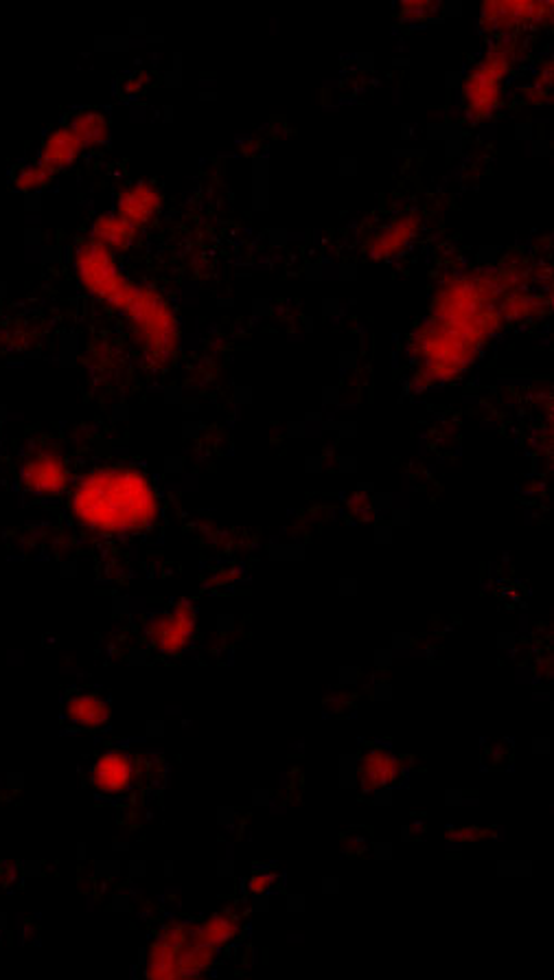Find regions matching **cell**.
<instances>
[{"mask_svg":"<svg viewBox=\"0 0 554 980\" xmlns=\"http://www.w3.org/2000/svg\"><path fill=\"white\" fill-rule=\"evenodd\" d=\"M132 764L124 752L103 754L92 768V786L103 794H119L130 788Z\"/></svg>","mask_w":554,"mask_h":980,"instance_id":"cell-10","label":"cell"},{"mask_svg":"<svg viewBox=\"0 0 554 980\" xmlns=\"http://www.w3.org/2000/svg\"><path fill=\"white\" fill-rule=\"evenodd\" d=\"M195 625H197L195 610L189 603H180L154 619L150 636L154 647L160 649L163 653H178L191 642Z\"/></svg>","mask_w":554,"mask_h":980,"instance_id":"cell-6","label":"cell"},{"mask_svg":"<svg viewBox=\"0 0 554 980\" xmlns=\"http://www.w3.org/2000/svg\"><path fill=\"white\" fill-rule=\"evenodd\" d=\"M75 518L99 533H134L150 526L158 498L150 479L132 468H103L75 487Z\"/></svg>","mask_w":554,"mask_h":980,"instance_id":"cell-3","label":"cell"},{"mask_svg":"<svg viewBox=\"0 0 554 980\" xmlns=\"http://www.w3.org/2000/svg\"><path fill=\"white\" fill-rule=\"evenodd\" d=\"M508 301L521 296H508L500 270L465 272L442 283L416 334L418 371L438 382L463 373L498 332L502 318L515 311Z\"/></svg>","mask_w":554,"mask_h":980,"instance_id":"cell-1","label":"cell"},{"mask_svg":"<svg viewBox=\"0 0 554 980\" xmlns=\"http://www.w3.org/2000/svg\"><path fill=\"white\" fill-rule=\"evenodd\" d=\"M23 483L31 494L60 496L68 487L66 461L55 450H38L23 466Z\"/></svg>","mask_w":554,"mask_h":980,"instance_id":"cell-5","label":"cell"},{"mask_svg":"<svg viewBox=\"0 0 554 980\" xmlns=\"http://www.w3.org/2000/svg\"><path fill=\"white\" fill-rule=\"evenodd\" d=\"M139 229H134L130 222H126L119 213H105L92 227V238L96 244L105 246L109 253L126 251L137 240Z\"/></svg>","mask_w":554,"mask_h":980,"instance_id":"cell-12","label":"cell"},{"mask_svg":"<svg viewBox=\"0 0 554 980\" xmlns=\"http://www.w3.org/2000/svg\"><path fill=\"white\" fill-rule=\"evenodd\" d=\"M83 150H88V143L83 141L75 124L68 122L44 139V145L40 150V163L57 174L60 169L75 163L83 154Z\"/></svg>","mask_w":554,"mask_h":980,"instance_id":"cell-7","label":"cell"},{"mask_svg":"<svg viewBox=\"0 0 554 980\" xmlns=\"http://www.w3.org/2000/svg\"><path fill=\"white\" fill-rule=\"evenodd\" d=\"M66 715L70 717L73 724L92 730V728H101L109 722V707L103 698H99L94 693L77 691L66 702Z\"/></svg>","mask_w":554,"mask_h":980,"instance_id":"cell-13","label":"cell"},{"mask_svg":"<svg viewBox=\"0 0 554 980\" xmlns=\"http://www.w3.org/2000/svg\"><path fill=\"white\" fill-rule=\"evenodd\" d=\"M511 55L506 49H495L485 55V60L465 79L463 99L467 111L474 117H487L500 105L502 81L508 75Z\"/></svg>","mask_w":554,"mask_h":980,"instance_id":"cell-4","label":"cell"},{"mask_svg":"<svg viewBox=\"0 0 554 980\" xmlns=\"http://www.w3.org/2000/svg\"><path fill=\"white\" fill-rule=\"evenodd\" d=\"M75 268L88 292L128 314L134 334L152 360L165 362L176 354L180 339L176 311L158 292L132 283L115 262V253L88 240L77 251Z\"/></svg>","mask_w":554,"mask_h":980,"instance_id":"cell-2","label":"cell"},{"mask_svg":"<svg viewBox=\"0 0 554 980\" xmlns=\"http://www.w3.org/2000/svg\"><path fill=\"white\" fill-rule=\"evenodd\" d=\"M75 124V128L79 130V135L83 137V141L88 143V148L94 145H103L109 139V126L107 119L96 115V113H79L70 119Z\"/></svg>","mask_w":554,"mask_h":980,"instance_id":"cell-14","label":"cell"},{"mask_svg":"<svg viewBox=\"0 0 554 980\" xmlns=\"http://www.w3.org/2000/svg\"><path fill=\"white\" fill-rule=\"evenodd\" d=\"M53 178H55V171H51L47 165H42L38 161V163L16 169L14 184L23 191H34V189H44Z\"/></svg>","mask_w":554,"mask_h":980,"instance_id":"cell-15","label":"cell"},{"mask_svg":"<svg viewBox=\"0 0 554 980\" xmlns=\"http://www.w3.org/2000/svg\"><path fill=\"white\" fill-rule=\"evenodd\" d=\"M158 211H160V193L156 187L147 182H137L128 187L117 204V213L134 229L145 227Z\"/></svg>","mask_w":554,"mask_h":980,"instance_id":"cell-9","label":"cell"},{"mask_svg":"<svg viewBox=\"0 0 554 980\" xmlns=\"http://www.w3.org/2000/svg\"><path fill=\"white\" fill-rule=\"evenodd\" d=\"M392 773H395L392 759H390V756H388L386 752H377V754H373V756L369 759L366 771H364L366 779L371 777V784H373V786H382V784H388V781H390V777H392Z\"/></svg>","mask_w":554,"mask_h":980,"instance_id":"cell-16","label":"cell"},{"mask_svg":"<svg viewBox=\"0 0 554 980\" xmlns=\"http://www.w3.org/2000/svg\"><path fill=\"white\" fill-rule=\"evenodd\" d=\"M550 5L539 3H487L482 8V21L491 27L511 29L517 25H528L547 14Z\"/></svg>","mask_w":554,"mask_h":980,"instance_id":"cell-11","label":"cell"},{"mask_svg":"<svg viewBox=\"0 0 554 980\" xmlns=\"http://www.w3.org/2000/svg\"><path fill=\"white\" fill-rule=\"evenodd\" d=\"M418 225H421V220H418V215H416V213H405V215L395 217V220H392L388 227L379 229V231L369 240L366 249H369L371 257H375V259H388V257L401 253V251L412 242V238H414Z\"/></svg>","mask_w":554,"mask_h":980,"instance_id":"cell-8","label":"cell"}]
</instances>
